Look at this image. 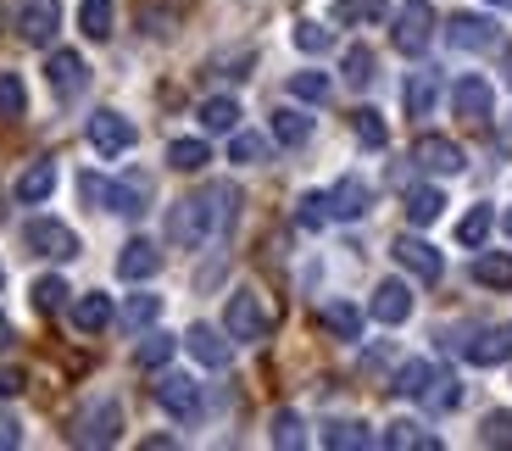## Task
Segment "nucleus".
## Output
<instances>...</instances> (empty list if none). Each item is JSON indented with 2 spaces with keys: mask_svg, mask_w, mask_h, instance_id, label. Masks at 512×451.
<instances>
[{
  "mask_svg": "<svg viewBox=\"0 0 512 451\" xmlns=\"http://www.w3.org/2000/svg\"><path fill=\"white\" fill-rule=\"evenodd\" d=\"M268 329H273V318L262 307V296H256L251 284H240L229 296V307H223V335L240 340V346H256V340H268Z\"/></svg>",
  "mask_w": 512,
  "mask_h": 451,
  "instance_id": "1",
  "label": "nucleus"
},
{
  "mask_svg": "<svg viewBox=\"0 0 512 451\" xmlns=\"http://www.w3.org/2000/svg\"><path fill=\"white\" fill-rule=\"evenodd\" d=\"M123 435V407H117L112 396H95L78 407L73 418V446H112V440Z\"/></svg>",
  "mask_w": 512,
  "mask_h": 451,
  "instance_id": "2",
  "label": "nucleus"
},
{
  "mask_svg": "<svg viewBox=\"0 0 512 451\" xmlns=\"http://www.w3.org/2000/svg\"><path fill=\"white\" fill-rule=\"evenodd\" d=\"M167 240L195 251L201 240H212V207H206V190L201 195H184L179 207L167 212Z\"/></svg>",
  "mask_w": 512,
  "mask_h": 451,
  "instance_id": "3",
  "label": "nucleus"
},
{
  "mask_svg": "<svg viewBox=\"0 0 512 451\" xmlns=\"http://www.w3.org/2000/svg\"><path fill=\"white\" fill-rule=\"evenodd\" d=\"M390 39H396L401 56H423L429 51V39H435V6H429V0H407V6L396 12Z\"/></svg>",
  "mask_w": 512,
  "mask_h": 451,
  "instance_id": "4",
  "label": "nucleus"
},
{
  "mask_svg": "<svg viewBox=\"0 0 512 451\" xmlns=\"http://www.w3.org/2000/svg\"><path fill=\"white\" fill-rule=\"evenodd\" d=\"M62 34V0H17V39L23 45H51Z\"/></svg>",
  "mask_w": 512,
  "mask_h": 451,
  "instance_id": "5",
  "label": "nucleus"
},
{
  "mask_svg": "<svg viewBox=\"0 0 512 451\" xmlns=\"http://www.w3.org/2000/svg\"><path fill=\"white\" fill-rule=\"evenodd\" d=\"M90 145H95L101 156L134 151V123H128L123 112H112V106H101V112H90Z\"/></svg>",
  "mask_w": 512,
  "mask_h": 451,
  "instance_id": "6",
  "label": "nucleus"
},
{
  "mask_svg": "<svg viewBox=\"0 0 512 451\" xmlns=\"http://www.w3.org/2000/svg\"><path fill=\"white\" fill-rule=\"evenodd\" d=\"M23 240H28V251H39V257H56V262L78 257V234L67 229V223H56V218H34L23 229Z\"/></svg>",
  "mask_w": 512,
  "mask_h": 451,
  "instance_id": "7",
  "label": "nucleus"
},
{
  "mask_svg": "<svg viewBox=\"0 0 512 451\" xmlns=\"http://www.w3.org/2000/svg\"><path fill=\"white\" fill-rule=\"evenodd\" d=\"M462 357L474 362V368H496V362L512 357V323H496V329H479L474 340H451Z\"/></svg>",
  "mask_w": 512,
  "mask_h": 451,
  "instance_id": "8",
  "label": "nucleus"
},
{
  "mask_svg": "<svg viewBox=\"0 0 512 451\" xmlns=\"http://www.w3.org/2000/svg\"><path fill=\"white\" fill-rule=\"evenodd\" d=\"M390 257L401 262V268L412 273V279H423V284H435L440 273H446V262H440V251L429 240H418V234H401L396 245H390Z\"/></svg>",
  "mask_w": 512,
  "mask_h": 451,
  "instance_id": "9",
  "label": "nucleus"
},
{
  "mask_svg": "<svg viewBox=\"0 0 512 451\" xmlns=\"http://www.w3.org/2000/svg\"><path fill=\"white\" fill-rule=\"evenodd\" d=\"M156 401H162V413H173V418H201V385H195L190 374H162L156 379Z\"/></svg>",
  "mask_w": 512,
  "mask_h": 451,
  "instance_id": "10",
  "label": "nucleus"
},
{
  "mask_svg": "<svg viewBox=\"0 0 512 451\" xmlns=\"http://www.w3.org/2000/svg\"><path fill=\"white\" fill-rule=\"evenodd\" d=\"M446 39H451V51H496V23L490 17H479V12H457L446 23Z\"/></svg>",
  "mask_w": 512,
  "mask_h": 451,
  "instance_id": "11",
  "label": "nucleus"
},
{
  "mask_svg": "<svg viewBox=\"0 0 512 451\" xmlns=\"http://www.w3.org/2000/svg\"><path fill=\"white\" fill-rule=\"evenodd\" d=\"M412 162H418L423 173H462V162H468V156H462V145L457 140H446V134H423L418 145H412Z\"/></svg>",
  "mask_w": 512,
  "mask_h": 451,
  "instance_id": "12",
  "label": "nucleus"
},
{
  "mask_svg": "<svg viewBox=\"0 0 512 451\" xmlns=\"http://www.w3.org/2000/svg\"><path fill=\"white\" fill-rule=\"evenodd\" d=\"M451 106H457L462 123H490V106H496V90H490L479 73H462L457 90H451Z\"/></svg>",
  "mask_w": 512,
  "mask_h": 451,
  "instance_id": "13",
  "label": "nucleus"
},
{
  "mask_svg": "<svg viewBox=\"0 0 512 451\" xmlns=\"http://www.w3.org/2000/svg\"><path fill=\"white\" fill-rule=\"evenodd\" d=\"M45 78H51V90L62 95V101H73V95L90 84V67H84V56H78V51H51Z\"/></svg>",
  "mask_w": 512,
  "mask_h": 451,
  "instance_id": "14",
  "label": "nucleus"
},
{
  "mask_svg": "<svg viewBox=\"0 0 512 451\" xmlns=\"http://www.w3.org/2000/svg\"><path fill=\"white\" fill-rule=\"evenodd\" d=\"M184 351H190L201 368H229V357H234V346L212 329V323H195L190 335H184Z\"/></svg>",
  "mask_w": 512,
  "mask_h": 451,
  "instance_id": "15",
  "label": "nucleus"
},
{
  "mask_svg": "<svg viewBox=\"0 0 512 451\" xmlns=\"http://www.w3.org/2000/svg\"><path fill=\"white\" fill-rule=\"evenodd\" d=\"M373 207V195H368V184L357 179V173H346V179L329 190V218H340V223H351V218H362V212Z\"/></svg>",
  "mask_w": 512,
  "mask_h": 451,
  "instance_id": "16",
  "label": "nucleus"
},
{
  "mask_svg": "<svg viewBox=\"0 0 512 451\" xmlns=\"http://www.w3.org/2000/svg\"><path fill=\"white\" fill-rule=\"evenodd\" d=\"M373 318L379 323H407L412 318V290L401 279H384L373 284Z\"/></svg>",
  "mask_w": 512,
  "mask_h": 451,
  "instance_id": "17",
  "label": "nucleus"
},
{
  "mask_svg": "<svg viewBox=\"0 0 512 451\" xmlns=\"http://www.w3.org/2000/svg\"><path fill=\"white\" fill-rule=\"evenodd\" d=\"M156 268H162V251H156L151 240H128L123 257H117V279H156Z\"/></svg>",
  "mask_w": 512,
  "mask_h": 451,
  "instance_id": "18",
  "label": "nucleus"
},
{
  "mask_svg": "<svg viewBox=\"0 0 512 451\" xmlns=\"http://www.w3.org/2000/svg\"><path fill=\"white\" fill-rule=\"evenodd\" d=\"M145 207H151V179H145V173H134V179H112V201H106V212L140 218Z\"/></svg>",
  "mask_w": 512,
  "mask_h": 451,
  "instance_id": "19",
  "label": "nucleus"
},
{
  "mask_svg": "<svg viewBox=\"0 0 512 451\" xmlns=\"http://www.w3.org/2000/svg\"><path fill=\"white\" fill-rule=\"evenodd\" d=\"M435 379H440V368L435 362H423V357H412V362H401V374H396V396H407V401H423L429 390H435Z\"/></svg>",
  "mask_w": 512,
  "mask_h": 451,
  "instance_id": "20",
  "label": "nucleus"
},
{
  "mask_svg": "<svg viewBox=\"0 0 512 451\" xmlns=\"http://www.w3.org/2000/svg\"><path fill=\"white\" fill-rule=\"evenodd\" d=\"M323 446L329 451H362V446H373V429L357 424V418H334V424H323Z\"/></svg>",
  "mask_w": 512,
  "mask_h": 451,
  "instance_id": "21",
  "label": "nucleus"
},
{
  "mask_svg": "<svg viewBox=\"0 0 512 451\" xmlns=\"http://www.w3.org/2000/svg\"><path fill=\"white\" fill-rule=\"evenodd\" d=\"M51 190H56V162H34V168L17 179V201L23 207H39V201H51Z\"/></svg>",
  "mask_w": 512,
  "mask_h": 451,
  "instance_id": "22",
  "label": "nucleus"
},
{
  "mask_svg": "<svg viewBox=\"0 0 512 451\" xmlns=\"http://www.w3.org/2000/svg\"><path fill=\"white\" fill-rule=\"evenodd\" d=\"M201 129L206 134H234L240 129V101H229V95H212V101H201Z\"/></svg>",
  "mask_w": 512,
  "mask_h": 451,
  "instance_id": "23",
  "label": "nucleus"
},
{
  "mask_svg": "<svg viewBox=\"0 0 512 451\" xmlns=\"http://www.w3.org/2000/svg\"><path fill=\"white\" fill-rule=\"evenodd\" d=\"M73 323L84 329V335H101L106 323H112V296H101V290L78 296V301H73Z\"/></svg>",
  "mask_w": 512,
  "mask_h": 451,
  "instance_id": "24",
  "label": "nucleus"
},
{
  "mask_svg": "<svg viewBox=\"0 0 512 451\" xmlns=\"http://www.w3.org/2000/svg\"><path fill=\"white\" fill-rule=\"evenodd\" d=\"M390 17V0H334V23L346 28H368V23H384Z\"/></svg>",
  "mask_w": 512,
  "mask_h": 451,
  "instance_id": "25",
  "label": "nucleus"
},
{
  "mask_svg": "<svg viewBox=\"0 0 512 451\" xmlns=\"http://www.w3.org/2000/svg\"><path fill=\"white\" fill-rule=\"evenodd\" d=\"M206 207H212V234H229L234 218H240V190L234 184H212L206 190Z\"/></svg>",
  "mask_w": 512,
  "mask_h": 451,
  "instance_id": "26",
  "label": "nucleus"
},
{
  "mask_svg": "<svg viewBox=\"0 0 512 451\" xmlns=\"http://www.w3.org/2000/svg\"><path fill=\"white\" fill-rule=\"evenodd\" d=\"M273 140L279 145H307L312 140V117L301 112V106H279V112H273Z\"/></svg>",
  "mask_w": 512,
  "mask_h": 451,
  "instance_id": "27",
  "label": "nucleus"
},
{
  "mask_svg": "<svg viewBox=\"0 0 512 451\" xmlns=\"http://www.w3.org/2000/svg\"><path fill=\"white\" fill-rule=\"evenodd\" d=\"M474 279L485 290H512V257L507 251H479L474 257Z\"/></svg>",
  "mask_w": 512,
  "mask_h": 451,
  "instance_id": "28",
  "label": "nucleus"
},
{
  "mask_svg": "<svg viewBox=\"0 0 512 451\" xmlns=\"http://www.w3.org/2000/svg\"><path fill=\"white\" fill-rule=\"evenodd\" d=\"M23 117H28L23 73H6V67H0V123H23Z\"/></svg>",
  "mask_w": 512,
  "mask_h": 451,
  "instance_id": "29",
  "label": "nucleus"
},
{
  "mask_svg": "<svg viewBox=\"0 0 512 451\" xmlns=\"http://www.w3.org/2000/svg\"><path fill=\"white\" fill-rule=\"evenodd\" d=\"M323 329H329L334 340H362V312L351 307V301H329V307H323Z\"/></svg>",
  "mask_w": 512,
  "mask_h": 451,
  "instance_id": "30",
  "label": "nucleus"
},
{
  "mask_svg": "<svg viewBox=\"0 0 512 451\" xmlns=\"http://www.w3.org/2000/svg\"><path fill=\"white\" fill-rule=\"evenodd\" d=\"M440 212H446V195H440L435 184H418V190H407V218L418 223V229H423V223H435Z\"/></svg>",
  "mask_w": 512,
  "mask_h": 451,
  "instance_id": "31",
  "label": "nucleus"
},
{
  "mask_svg": "<svg viewBox=\"0 0 512 451\" xmlns=\"http://www.w3.org/2000/svg\"><path fill=\"white\" fill-rule=\"evenodd\" d=\"M379 446H390V451H412V446H418V451H435L440 440H435V435H423L418 424H407V418H401V424H390V429L379 435Z\"/></svg>",
  "mask_w": 512,
  "mask_h": 451,
  "instance_id": "32",
  "label": "nucleus"
},
{
  "mask_svg": "<svg viewBox=\"0 0 512 451\" xmlns=\"http://www.w3.org/2000/svg\"><path fill=\"white\" fill-rule=\"evenodd\" d=\"M112 23H117L112 0H84V6H78V28L90 39H112Z\"/></svg>",
  "mask_w": 512,
  "mask_h": 451,
  "instance_id": "33",
  "label": "nucleus"
},
{
  "mask_svg": "<svg viewBox=\"0 0 512 451\" xmlns=\"http://www.w3.org/2000/svg\"><path fill=\"white\" fill-rule=\"evenodd\" d=\"M206 162H212L206 140H173V145H167V168H179V173H201Z\"/></svg>",
  "mask_w": 512,
  "mask_h": 451,
  "instance_id": "34",
  "label": "nucleus"
},
{
  "mask_svg": "<svg viewBox=\"0 0 512 451\" xmlns=\"http://www.w3.org/2000/svg\"><path fill=\"white\" fill-rule=\"evenodd\" d=\"M351 129H357V140L368 145V151H384V145H390V129H384V117L373 112V106H357V112H351Z\"/></svg>",
  "mask_w": 512,
  "mask_h": 451,
  "instance_id": "35",
  "label": "nucleus"
},
{
  "mask_svg": "<svg viewBox=\"0 0 512 451\" xmlns=\"http://www.w3.org/2000/svg\"><path fill=\"white\" fill-rule=\"evenodd\" d=\"M340 67H346V84H351V90H368L373 78H379V62H373L368 45H351L346 62H340Z\"/></svg>",
  "mask_w": 512,
  "mask_h": 451,
  "instance_id": "36",
  "label": "nucleus"
},
{
  "mask_svg": "<svg viewBox=\"0 0 512 451\" xmlns=\"http://www.w3.org/2000/svg\"><path fill=\"white\" fill-rule=\"evenodd\" d=\"M435 95H440L435 73H412V78H407V112H412V117H429V112H435Z\"/></svg>",
  "mask_w": 512,
  "mask_h": 451,
  "instance_id": "37",
  "label": "nucleus"
},
{
  "mask_svg": "<svg viewBox=\"0 0 512 451\" xmlns=\"http://www.w3.org/2000/svg\"><path fill=\"white\" fill-rule=\"evenodd\" d=\"M229 162H240V168H256V162H268V140H262V134L234 129V140H229Z\"/></svg>",
  "mask_w": 512,
  "mask_h": 451,
  "instance_id": "38",
  "label": "nucleus"
},
{
  "mask_svg": "<svg viewBox=\"0 0 512 451\" xmlns=\"http://www.w3.org/2000/svg\"><path fill=\"white\" fill-rule=\"evenodd\" d=\"M67 296H73V290H67V279H56V273L34 279V307L45 312V318H51V312H62V307H67Z\"/></svg>",
  "mask_w": 512,
  "mask_h": 451,
  "instance_id": "39",
  "label": "nucleus"
},
{
  "mask_svg": "<svg viewBox=\"0 0 512 451\" xmlns=\"http://www.w3.org/2000/svg\"><path fill=\"white\" fill-rule=\"evenodd\" d=\"M173 346H179L173 335H162V329H151V335H145L140 346H134V362H140V368H162V362L173 357Z\"/></svg>",
  "mask_w": 512,
  "mask_h": 451,
  "instance_id": "40",
  "label": "nucleus"
},
{
  "mask_svg": "<svg viewBox=\"0 0 512 451\" xmlns=\"http://www.w3.org/2000/svg\"><path fill=\"white\" fill-rule=\"evenodd\" d=\"M268 440H273V446H284V451H295L301 440H307V435H301V418H295L290 407H279V413H273V424H268Z\"/></svg>",
  "mask_w": 512,
  "mask_h": 451,
  "instance_id": "41",
  "label": "nucleus"
},
{
  "mask_svg": "<svg viewBox=\"0 0 512 451\" xmlns=\"http://www.w3.org/2000/svg\"><path fill=\"white\" fill-rule=\"evenodd\" d=\"M156 318H162V296H128V307H123L128 329H151Z\"/></svg>",
  "mask_w": 512,
  "mask_h": 451,
  "instance_id": "42",
  "label": "nucleus"
},
{
  "mask_svg": "<svg viewBox=\"0 0 512 451\" xmlns=\"http://www.w3.org/2000/svg\"><path fill=\"white\" fill-rule=\"evenodd\" d=\"M295 223H301V229H323V223H329V195H301V201H295Z\"/></svg>",
  "mask_w": 512,
  "mask_h": 451,
  "instance_id": "43",
  "label": "nucleus"
},
{
  "mask_svg": "<svg viewBox=\"0 0 512 451\" xmlns=\"http://www.w3.org/2000/svg\"><path fill=\"white\" fill-rule=\"evenodd\" d=\"M490 223H496V212H490V207H474V212H468V218L457 223V240H462V245H485Z\"/></svg>",
  "mask_w": 512,
  "mask_h": 451,
  "instance_id": "44",
  "label": "nucleus"
},
{
  "mask_svg": "<svg viewBox=\"0 0 512 451\" xmlns=\"http://www.w3.org/2000/svg\"><path fill=\"white\" fill-rule=\"evenodd\" d=\"M290 95H295V101L323 106V101H329V78H323V73H295L290 78Z\"/></svg>",
  "mask_w": 512,
  "mask_h": 451,
  "instance_id": "45",
  "label": "nucleus"
},
{
  "mask_svg": "<svg viewBox=\"0 0 512 451\" xmlns=\"http://www.w3.org/2000/svg\"><path fill=\"white\" fill-rule=\"evenodd\" d=\"M295 45H301L307 56H318V51H329V45H334V34L323 23H295Z\"/></svg>",
  "mask_w": 512,
  "mask_h": 451,
  "instance_id": "46",
  "label": "nucleus"
},
{
  "mask_svg": "<svg viewBox=\"0 0 512 451\" xmlns=\"http://www.w3.org/2000/svg\"><path fill=\"white\" fill-rule=\"evenodd\" d=\"M423 401H429L435 413H451V407H457V401H462V385H457V379H451V374H440V379H435V390H429V396H423Z\"/></svg>",
  "mask_w": 512,
  "mask_h": 451,
  "instance_id": "47",
  "label": "nucleus"
},
{
  "mask_svg": "<svg viewBox=\"0 0 512 451\" xmlns=\"http://www.w3.org/2000/svg\"><path fill=\"white\" fill-rule=\"evenodd\" d=\"M479 440H485V446H512V413H490L485 424H479Z\"/></svg>",
  "mask_w": 512,
  "mask_h": 451,
  "instance_id": "48",
  "label": "nucleus"
},
{
  "mask_svg": "<svg viewBox=\"0 0 512 451\" xmlns=\"http://www.w3.org/2000/svg\"><path fill=\"white\" fill-rule=\"evenodd\" d=\"M78 195H84L90 207H106V201H112V179H101V173H84V179H78Z\"/></svg>",
  "mask_w": 512,
  "mask_h": 451,
  "instance_id": "49",
  "label": "nucleus"
},
{
  "mask_svg": "<svg viewBox=\"0 0 512 451\" xmlns=\"http://www.w3.org/2000/svg\"><path fill=\"white\" fill-rule=\"evenodd\" d=\"M23 385H28V379H23V368H0V396H6V401H12V396H23Z\"/></svg>",
  "mask_w": 512,
  "mask_h": 451,
  "instance_id": "50",
  "label": "nucleus"
},
{
  "mask_svg": "<svg viewBox=\"0 0 512 451\" xmlns=\"http://www.w3.org/2000/svg\"><path fill=\"white\" fill-rule=\"evenodd\" d=\"M17 440H23V424L12 413H0V446H17Z\"/></svg>",
  "mask_w": 512,
  "mask_h": 451,
  "instance_id": "51",
  "label": "nucleus"
},
{
  "mask_svg": "<svg viewBox=\"0 0 512 451\" xmlns=\"http://www.w3.org/2000/svg\"><path fill=\"white\" fill-rule=\"evenodd\" d=\"M12 346V323H6V312H0V351Z\"/></svg>",
  "mask_w": 512,
  "mask_h": 451,
  "instance_id": "52",
  "label": "nucleus"
},
{
  "mask_svg": "<svg viewBox=\"0 0 512 451\" xmlns=\"http://www.w3.org/2000/svg\"><path fill=\"white\" fill-rule=\"evenodd\" d=\"M501 73H507V84H512V51H507V62H501Z\"/></svg>",
  "mask_w": 512,
  "mask_h": 451,
  "instance_id": "53",
  "label": "nucleus"
},
{
  "mask_svg": "<svg viewBox=\"0 0 512 451\" xmlns=\"http://www.w3.org/2000/svg\"><path fill=\"white\" fill-rule=\"evenodd\" d=\"M507 240H512V207H507Z\"/></svg>",
  "mask_w": 512,
  "mask_h": 451,
  "instance_id": "54",
  "label": "nucleus"
},
{
  "mask_svg": "<svg viewBox=\"0 0 512 451\" xmlns=\"http://www.w3.org/2000/svg\"><path fill=\"white\" fill-rule=\"evenodd\" d=\"M490 6H512V0H490Z\"/></svg>",
  "mask_w": 512,
  "mask_h": 451,
  "instance_id": "55",
  "label": "nucleus"
},
{
  "mask_svg": "<svg viewBox=\"0 0 512 451\" xmlns=\"http://www.w3.org/2000/svg\"><path fill=\"white\" fill-rule=\"evenodd\" d=\"M0 279H6V273H0Z\"/></svg>",
  "mask_w": 512,
  "mask_h": 451,
  "instance_id": "56",
  "label": "nucleus"
}]
</instances>
